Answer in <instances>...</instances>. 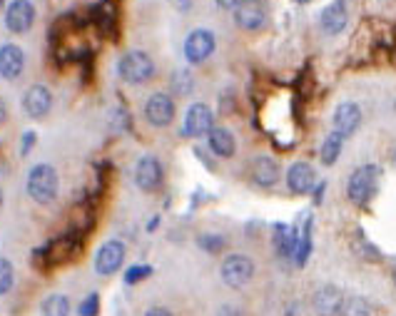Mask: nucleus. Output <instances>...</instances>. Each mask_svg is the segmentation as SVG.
<instances>
[{
    "mask_svg": "<svg viewBox=\"0 0 396 316\" xmlns=\"http://www.w3.org/2000/svg\"><path fill=\"white\" fill-rule=\"evenodd\" d=\"M381 167L379 164H362L352 172L347 182V197L354 204H369L379 190Z\"/></svg>",
    "mask_w": 396,
    "mask_h": 316,
    "instance_id": "1",
    "label": "nucleus"
},
{
    "mask_svg": "<svg viewBox=\"0 0 396 316\" xmlns=\"http://www.w3.org/2000/svg\"><path fill=\"white\" fill-rule=\"evenodd\" d=\"M28 195L30 199H35L38 204H50L58 197L60 190V177H58V169L53 164H35L28 172Z\"/></svg>",
    "mask_w": 396,
    "mask_h": 316,
    "instance_id": "2",
    "label": "nucleus"
},
{
    "mask_svg": "<svg viewBox=\"0 0 396 316\" xmlns=\"http://www.w3.org/2000/svg\"><path fill=\"white\" fill-rule=\"evenodd\" d=\"M117 75L127 82V85H143L154 75V62L147 53L143 50H130L122 55V60L117 62Z\"/></svg>",
    "mask_w": 396,
    "mask_h": 316,
    "instance_id": "3",
    "label": "nucleus"
},
{
    "mask_svg": "<svg viewBox=\"0 0 396 316\" xmlns=\"http://www.w3.org/2000/svg\"><path fill=\"white\" fill-rule=\"evenodd\" d=\"M220 277L230 289H244L254 277L252 256H247V254L225 256V262H222V267H220Z\"/></svg>",
    "mask_w": 396,
    "mask_h": 316,
    "instance_id": "4",
    "label": "nucleus"
},
{
    "mask_svg": "<svg viewBox=\"0 0 396 316\" xmlns=\"http://www.w3.org/2000/svg\"><path fill=\"white\" fill-rule=\"evenodd\" d=\"M145 120L152 127H167L175 120V100L165 93H154L145 103Z\"/></svg>",
    "mask_w": 396,
    "mask_h": 316,
    "instance_id": "5",
    "label": "nucleus"
},
{
    "mask_svg": "<svg viewBox=\"0 0 396 316\" xmlns=\"http://www.w3.org/2000/svg\"><path fill=\"white\" fill-rule=\"evenodd\" d=\"M122 262H125V244L117 239H110L105 242L98 249V254H95V272L103 274V277H110V274H115L122 267Z\"/></svg>",
    "mask_w": 396,
    "mask_h": 316,
    "instance_id": "6",
    "label": "nucleus"
},
{
    "mask_svg": "<svg viewBox=\"0 0 396 316\" xmlns=\"http://www.w3.org/2000/svg\"><path fill=\"white\" fill-rule=\"evenodd\" d=\"M215 33H209V30H192L185 40V58H187L192 65H199L209 58V55L215 53Z\"/></svg>",
    "mask_w": 396,
    "mask_h": 316,
    "instance_id": "7",
    "label": "nucleus"
},
{
    "mask_svg": "<svg viewBox=\"0 0 396 316\" xmlns=\"http://www.w3.org/2000/svg\"><path fill=\"white\" fill-rule=\"evenodd\" d=\"M235 22L242 30H259L267 22V6H264V0H239L235 8Z\"/></svg>",
    "mask_w": 396,
    "mask_h": 316,
    "instance_id": "8",
    "label": "nucleus"
},
{
    "mask_svg": "<svg viewBox=\"0 0 396 316\" xmlns=\"http://www.w3.org/2000/svg\"><path fill=\"white\" fill-rule=\"evenodd\" d=\"M35 22V6L30 0H13L6 11V27L11 33H28Z\"/></svg>",
    "mask_w": 396,
    "mask_h": 316,
    "instance_id": "9",
    "label": "nucleus"
},
{
    "mask_svg": "<svg viewBox=\"0 0 396 316\" xmlns=\"http://www.w3.org/2000/svg\"><path fill=\"white\" fill-rule=\"evenodd\" d=\"M135 185L143 192H154L162 185V164L152 154H145L135 164Z\"/></svg>",
    "mask_w": 396,
    "mask_h": 316,
    "instance_id": "10",
    "label": "nucleus"
},
{
    "mask_svg": "<svg viewBox=\"0 0 396 316\" xmlns=\"http://www.w3.org/2000/svg\"><path fill=\"white\" fill-rule=\"evenodd\" d=\"M212 125H215V117H212V110L204 103H194L187 107L185 112V135L190 137H202L212 132Z\"/></svg>",
    "mask_w": 396,
    "mask_h": 316,
    "instance_id": "11",
    "label": "nucleus"
},
{
    "mask_svg": "<svg viewBox=\"0 0 396 316\" xmlns=\"http://www.w3.org/2000/svg\"><path fill=\"white\" fill-rule=\"evenodd\" d=\"M341 304H344V294H341V289L334 287V284H326V287L314 291L312 306L317 316H339Z\"/></svg>",
    "mask_w": 396,
    "mask_h": 316,
    "instance_id": "12",
    "label": "nucleus"
},
{
    "mask_svg": "<svg viewBox=\"0 0 396 316\" xmlns=\"http://www.w3.org/2000/svg\"><path fill=\"white\" fill-rule=\"evenodd\" d=\"M25 70V53L15 43L0 45V77L3 80H18Z\"/></svg>",
    "mask_w": 396,
    "mask_h": 316,
    "instance_id": "13",
    "label": "nucleus"
},
{
    "mask_svg": "<svg viewBox=\"0 0 396 316\" xmlns=\"http://www.w3.org/2000/svg\"><path fill=\"white\" fill-rule=\"evenodd\" d=\"M50 107H53V95H50V90L45 85H33V88L25 90V95H22V110L33 120L45 117L50 112Z\"/></svg>",
    "mask_w": 396,
    "mask_h": 316,
    "instance_id": "14",
    "label": "nucleus"
},
{
    "mask_svg": "<svg viewBox=\"0 0 396 316\" xmlns=\"http://www.w3.org/2000/svg\"><path fill=\"white\" fill-rule=\"evenodd\" d=\"M314 182H317V172L309 162H294L286 172V187L294 192V195H307L312 192Z\"/></svg>",
    "mask_w": 396,
    "mask_h": 316,
    "instance_id": "15",
    "label": "nucleus"
},
{
    "mask_svg": "<svg viewBox=\"0 0 396 316\" xmlns=\"http://www.w3.org/2000/svg\"><path fill=\"white\" fill-rule=\"evenodd\" d=\"M359 125H362V110L357 103H341L334 110V132H339L341 137L354 135Z\"/></svg>",
    "mask_w": 396,
    "mask_h": 316,
    "instance_id": "16",
    "label": "nucleus"
},
{
    "mask_svg": "<svg viewBox=\"0 0 396 316\" xmlns=\"http://www.w3.org/2000/svg\"><path fill=\"white\" fill-rule=\"evenodd\" d=\"M349 13H347V3L344 0H334L322 11V27H324L326 35H339L344 27H347Z\"/></svg>",
    "mask_w": 396,
    "mask_h": 316,
    "instance_id": "17",
    "label": "nucleus"
},
{
    "mask_svg": "<svg viewBox=\"0 0 396 316\" xmlns=\"http://www.w3.org/2000/svg\"><path fill=\"white\" fill-rule=\"evenodd\" d=\"M207 145L217 157H232L237 152L235 135L230 130H225V127H212V132L207 135Z\"/></svg>",
    "mask_w": 396,
    "mask_h": 316,
    "instance_id": "18",
    "label": "nucleus"
},
{
    "mask_svg": "<svg viewBox=\"0 0 396 316\" xmlns=\"http://www.w3.org/2000/svg\"><path fill=\"white\" fill-rule=\"evenodd\" d=\"M252 177L257 185L262 187H275L277 180H279V164H277V159L267 157V154H262V157L254 159L252 164Z\"/></svg>",
    "mask_w": 396,
    "mask_h": 316,
    "instance_id": "19",
    "label": "nucleus"
},
{
    "mask_svg": "<svg viewBox=\"0 0 396 316\" xmlns=\"http://www.w3.org/2000/svg\"><path fill=\"white\" fill-rule=\"evenodd\" d=\"M277 251L282 256H292L294 249H297V242H299V232L294 227H286V224H277Z\"/></svg>",
    "mask_w": 396,
    "mask_h": 316,
    "instance_id": "20",
    "label": "nucleus"
},
{
    "mask_svg": "<svg viewBox=\"0 0 396 316\" xmlns=\"http://www.w3.org/2000/svg\"><path fill=\"white\" fill-rule=\"evenodd\" d=\"M341 147H344V137L339 135V132H331V135H326V140L322 142V150H319V157L322 162L329 167V164H334L336 159H339L341 154Z\"/></svg>",
    "mask_w": 396,
    "mask_h": 316,
    "instance_id": "21",
    "label": "nucleus"
},
{
    "mask_svg": "<svg viewBox=\"0 0 396 316\" xmlns=\"http://www.w3.org/2000/svg\"><path fill=\"white\" fill-rule=\"evenodd\" d=\"M309 254H312V219L304 222V229H302V235H299V242H297V249H294L297 267H304V264H307Z\"/></svg>",
    "mask_w": 396,
    "mask_h": 316,
    "instance_id": "22",
    "label": "nucleus"
},
{
    "mask_svg": "<svg viewBox=\"0 0 396 316\" xmlns=\"http://www.w3.org/2000/svg\"><path fill=\"white\" fill-rule=\"evenodd\" d=\"M43 316H70V301L62 294H53L43 301Z\"/></svg>",
    "mask_w": 396,
    "mask_h": 316,
    "instance_id": "23",
    "label": "nucleus"
},
{
    "mask_svg": "<svg viewBox=\"0 0 396 316\" xmlns=\"http://www.w3.org/2000/svg\"><path fill=\"white\" fill-rule=\"evenodd\" d=\"M339 316H371V306H369V301L362 299V296H349V299H344V304H341Z\"/></svg>",
    "mask_w": 396,
    "mask_h": 316,
    "instance_id": "24",
    "label": "nucleus"
},
{
    "mask_svg": "<svg viewBox=\"0 0 396 316\" xmlns=\"http://www.w3.org/2000/svg\"><path fill=\"white\" fill-rule=\"evenodd\" d=\"M13 282H15L13 264L8 259H0V294H8L13 289Z\"/></svg>",
    "mask_w": 396,
    "mask_h": 316,
    "instance_id": "25",
    "label": "nucleus"
},
{
    "mask_svg": "<svg viewBox=\"0 0 396 316\" xmlns=\"http://www.w3.org/2000/svg\"><path fill=\"white\" fill-rule=\"evenodd\" d=\"M150 274H152V267H150V264H132V267L125 272V282L138 284V282H143V279H147Z\"/></svg>",
    "mask_w": 396,
    "mask_h": 316,
    "instance_id": "26",
    "label": "nucleus"
},
{
    "mask_svg": "<svg viewBox=\"0 0 396 316\" xmlns=\"http://www.w3.org/2000/svg\"><path fill=\"white\" fill-rule=\"evenodd\" d=\"M172 85H175V90H177V93H180V95L192 93V88H194L192 75H190V72H185V70L175 72V80H172Z\"/></svg>",
    "mask_w": 396,
    "mask_h": 316,
    "instance_id": "27",
    "label": "nucleus"
},
{
    "mask_svg": "<svg viewBox=\"0 0 396 316\" xmlns=\"http://www.w3.org/2000/svg\"><path fill=\"white\" fill-rule=\"evenodd\" d=\"M77 314L80 316H98L100 314V296L98 294L85 296L83 304L77 306Z\"/></svg>",
    "mask_w": 396,
    "mask_h": 316,
    "instance_id": "28",
    "label": "nucleus"
},
{
    "mask_svg": "<svg viewBox=\"0 0 396 316\" xmlns=\"http://www.w3.org/2000/svg\"><path fill=\"white\" fill-rule=\"evenodd\" d=\"M199 246L207 251H220L222 246H225V239H222V237H215V235H202L199 237Z\"/></svg>",
    "mask_w": 396,
    "mask_h": 316,
    "instance_id": "29",
    "label": "nucleus"
},
{
    "mask_svg": "<svg viewBox=\"0 0 396 316\" xmlns=\"http://www.w3.org/2000/svg\"><path fill=\"white\" fill-rule=\"evenodd\" d=\"M215 316H244V314H242L239 309H237L235 304H222L220 309H217Z\"/></svg>",
    "mask_w": 396,
    "mask_h": 316,
    "instance_id": "30",
    "label": "nucleus"
},
{
    "mask_svg": "<svg viewBox=\"0 0 396 316\" xmlns=\"http://www.w3.org/2000/svg\"><path fill=\"white\" fill-rule=\"evenodd\" d=\"M33 145H35V132H25V135H22V150L20 152L28 154V150L33 147Z\"/></svg>",
    "mask_w": 396,
    "mask_h": 316,
    "instance_id": "31",
    "label": "nucleus"
},
{
    "mask_svg": "<svg viewBox=\"0 0 396 316\" xmlns=\"http://www.w3.org/2000/svg\"><path fill=\"white\" fill-rule=\"evenodd\" d=\"M170 3L177 8V11H182V13H185V11H190V8L194 6V0H170Z\"/></svg>",
    "mask_w": 396,
    "mask_h": 316,
    "instance_id": "32",
    "label": "nucleus"
},
{
    "mask_svg": "<svg viewBox=\"0 0 396 316\" xmlns=\"http://www.w3.org/2000/svg\"><path fill=\"white\" fill-rule=\"evenodd\" d=\"M145 316H172V311L165 309V306H152Z\"/></svg>",
    "mask_w": 396,
    "mask_h": 316,
    "instance_id": "33",
    "label": "nucleus"
},
{
    "mask_svg": "<svg viewBox=\"0 0 396 316\" xmlns=\"http://www.w3.org/2000/svg\"><path fill=\"white\" fill-rule=\"evenodd\" d=\"M237 3H239V0H217V6L227 8V11H230V8H237Z\"/></svg>",
    "mask_w": 396,
    "mask_h": 316,
    "instance_id": "34",
    "label": "nucleus"
},
{
    "mask_svg": "<svg viewBox=\"0 0 396 316\" xmlns=\"http://www.w3.org/2000/svg\"><path fill=\"white\" fill-rule=\"evenodd\" d=\"M6 120H8V107H6V103L0 100V125H3Z\"/></svg>",
    "mask_w": 396,
    "mask_h": 316,
    "instance_id": "35",
    "label": "nucleus"
},
{
    "mask_svg": "<svg viewBox=\"0 0 396 316\" xmlns=\"http://www.w3.org/2000/svg\"><path fill=\"white\" fill-rule=\"evenodd\" d=\"M322 195H324V182H322V185L317 187V195H314L317 199H314V202H322Z\"/></svg>",
    "mask_w": 396,
    "mask_h": 316,
    "instance_id": "36",
    "label": "nucleus"
},
{
    "mask_svg": "<svg viewBox=\"0 0 396 316\" xmlns=\"http://www.w3.org/2000/svg\"><path fill=\"white\" fill-rule=\"evenodd\" d=\"M391 279H394V284H396V264H394V272H391Z\"/></svg>",
    "mask_w": 396,
    "mask_h": 316,
    "instance_id": "37",
    "label": "nucleus"
},
{
    "mask_svg": "<svg viewBox=\"0 0 396 316\" xmlns=\"http://www.w3.org/2000/svg\"><path fill=\"white\" fill-rule=\"evenodd\" d=\"M297 3H309V0H297Z\"/></svg>",
    "mask_w": 396,
    "mask_h": 316,
    "instance_id": "38",
    "label": "nucleus"
},
{
    "mask_svg": "<svg viewBox=\"0 0 396 316\" xmlns=\"http://www.w3.org/2000/svg\"><path fill=\"white\" fill-rule=\"evenodd\" d=\"M0 199H3V192H0Z\"/></svg>",
    "mask_w": 396,
    "mask_h": 316,
    "instance_id": "39",
    "label": "nucleus"
},
{
    "mask_svg": "<svg viewBox=\"0 0 396 316\" xmlns=\"http://www.w3.org/2000/svg\"><path fill=\"white\" fill-rule=\"evenodd\" d=\"M394 162H396V152H394Z\"/></svg>",
    "mask_w": 396,
    "mask_h": 316,
    "instance_id": "40",
    "label": "nucleus"
},
{
    "mask_svg": "<svg viewBox=\"0 0 396 316\" xmlns=\"http://www.w3.org/2000/svg\"><path fill=\"white\" fill-rule=\"evenodd\" d=\"M0 6H3V0H0Z\"/></svg>",
    "mask_w": 396,
    "mask_h": 316,
    "instance_id": "41",
    "label": "nucleus"
}]
</instances>
